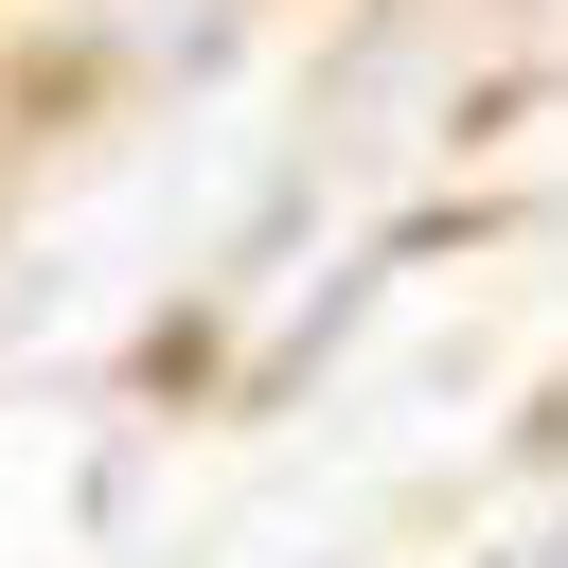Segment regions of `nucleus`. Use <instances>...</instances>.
<instances>
[{
  "instance_id": "obj_1",
  "label": "nucleus",
  "mask_w": 568,
  "mask_h": 568,
  "mask_svg": "<svg viewBox=\"0 0 568 568\" xmlns=\"http://www.w3.org/2000/svg\"><path fill=\"white\" fill-rule=\"evenodd\" d=\"M497 462H532V479H568V373H550V390L515 408V444H497Z\"/></svg>"
}]
</instances>
